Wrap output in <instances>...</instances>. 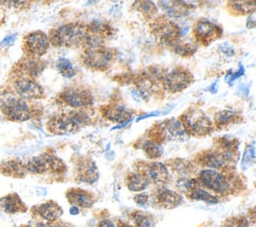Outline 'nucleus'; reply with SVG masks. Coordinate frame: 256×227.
Segmentation results:
<instances>
[{"instance_id":"nucleus-1","label":"nucleus","mask_w":256,"mask_h":227,"mask_svg":"<svg viewBox=\"0 0 256 227\" xmlns=\"http://www.w3.org/2000/svg\"><path fill=\"white\" fill-rule=\"evenodd\" d=\"M197 180L200 185L223 196L230 195L241 187V180L232 173H229L228 170L203 169L198 173Z\"/></svg>"},{"instance_id":"nucleus-2","label":"nucleus","mask_w":256,"mask_h":227,"mask_svg":"<svg viewBox=\"0 0 256 227\" xmlns=\"http://www.w3.org/2000/svg\"><path fill=\"white\" fill-rule=\"evenodd\" d=\"M86 37V26L80 23H68L51 31L48 38L54 46L77 48L85 45Z\"/></svg>"},{"instance_id":"nucleus-3","label":"nucleus","mask_w":256,"mask_h":227,"mask_svg":"<svg viewBox=\"0 0 256 227\" xmlns=\"http://www.w3.org/2000/svg\"><path fill=\"white\" fill-rule=\"evenodd\" d=\"M149 136L151 141L158 145L163 141H185L189 138L183 124L179 119H166L150 129Z\"/></svg>"},{"instance_id":"nucleus-4","label":"nucleus","mask_w":256,"mask_h":227,"mask_svg":"<svg viewBox=\"0 0 256 227\" xmlns=\"http://www.w3.org/2000/svg\"><path fill=\"white\" fill-rule=\"evenodd\" d=\"M189 135L203 137L209 135L214 125L208 116L198 108H189L179 119Z\"/></svg>"},{"instance_id":"nucleus-5","label":"nucleus","mask_w":256,"mask_h":227,"mask_svg":"<svg viewBox=\"0 0 256 227\" xmlns=\"http://www.w3.org/2000/svg\"><path fill=\"white\" fill-rule=\"evenodd\" d=\"M114 58V50L105 46L86 47L81 54V60L83 64L91 70L98 71H104L108 69Z\"/></svg>"},{"instance_id":"nucleus-6","label":"nucleus","mask_w":256,"mask_h":227,"mask_svg":"<svg viewBox=\"0 0 256 227\" xmlns=\"http://www.w3.org/2000/svg\"><path fill=\"white\" fill-rule=\"evenodd\" d=\"M151 33L164 45L171 46L181 37V28L166 16L155 18L150 24Z\"/></svg>"},{"instance_id":"nucleus-7","label":"nucleus","mask_w":256,"mask_h":227,"mask_svg":"<svg viewBox=\"0 0 256 227\" xmlns=\"http://www.w3.org/2000/svg\"><path fill=\"white\" fill-rule=\"evenodd\" d=\"M192 82V73L188 69L178 66L168 72H165L160 83L165 90L171 93H177L186 89Z\"/></svg>"},{"instance_id":"nucleus-8","label":"nucleus","mask_w":256,"mask_h":227,"mask_svg":"<svg viewBox=\"0 0 256 227\" xmlns=\"http://www.w3.org/2000/svg\"><path fill=\"white\" fill-rule=\"evenodd\" d=\"M135 168L137 172L144 176L149 184L162 187L169 181V171L163 163L138 161L135 164Z\"/></svg>"},{"instance_id":"nucleus-9","label":"nucleus","mask_w":256,"mask_h":227,"mask_svg":"<svg viewBox=\"0 0 256 227\" xmlns=\"http://www.w3.org/2000/svg\"><path fill=\"white\" fill-rule=\"evenodd\" d=\"M196 163L206 169L225 171L235 162V155L225 154L218 150H205L196 156Z\"/></svg>"},{"instance_id":"nucleus-10","label":"nucleus","mask_w":256,"mask_h":227,"mask_svg":"<svg viewBox=\"0 0 256 227\" xmlns=\"http://www.w3.org/2000/svg\"><path fill=\"white\" fill-rule=\"evenodd\" d=\"M59 99L65 105L76 109L86 108L93 103L91 92L84 86H70L65 88L59 94Z\"/></svg>"},{"instance_id":"nucleus-11","label":"nucleus","mask_w":256,"mask_h":227,"mask_svg":"<svg viewBox=\"0 0 256 227\" xmlns=\"http://www.w3.org/2000/svg\"><path fill=\"white\" fill-rule=\"evenodd\" d=\"M193 35L196 43L203 46H208L213 41L219 39L222 36V28L207 19H199L193 26Z\"/></svg>"},{"instance_id":"nucleus-12","label":"nucleus","mask_w":256,"mask_h":227,"mask_svg":"<svg viewBox=\"0 0 256 227\" xmlns=\"http://www.w3.org/2000/svg\"><path fill=\"white\" fill-rule=\"evenodd\" d=\"M50 41L48 36L42 31L29 33L24 40V47L30 57H40L49 49Z\"/></svg>"},{"instance_id":"nucleus-13","label":"nucleus","mask_w":256,"mask_h":227,"mask_svg":"<svg viewBox=\"0 0 256 227\" xmlns=\"http://www.w3.org/2000/svg\"><path fill=\"white\" fill-rule=\"evenodd\" d=\"M79 129L70 113L52 116L47 122V130L55 135L71 134Z\"/></svg>"},{"instance_id":"nucleus-14","label":"nucleus","mask_w":256,"mask_h":227,"mask_svg":"<svg viewBox=\"0 0 256 227\" xmlns=\"http://www.w3.org/2000/svg\"><path fill=\"white\" fill-rule=\"evenodd\" d=\"M4 115L12 121L23 122L30 118V109L28 104L20 98L13 96L1 108Z\"/></svg>"},{"instance_id":"nucleus-15","label":"nucleus","mask_w":256,"mask_h":227,"mask_svg":"<svg viewBox=\"0 0 256 227\" xmlns=\"http://www.w3.org/2000/svg\"><path fill=\"white\" fill-rule=\"evenodd\" d=\"M99 178L98 168L95 162L88 158H80L75 165V180L76 182H82L87 184L95 183Z\"/></svg>"},{"instance_id":"nucleus-16","label":"nucleus","mask_w":256,"mask_h":227,"mask_svg":"<svg viewBox=\"0 0 256 227\" xmlns=\"http://www.w3.org/2000/svg\"><path fill=\"white\" fill-rule=\"evenodd\" d=\"M15 92L22 98L39 99L44 96L43 88L30 77H21L14 83Z\"/></svg>"},{"instance_id":"nucleus-17","label":"nucleus","mask_w":256,"mask_h":227,"mask_svg":"<svg viewBox=\"0 0 256 227\" xmlns=\"http://www.w3.org/2000/svg\"><path fill=\"white\" fill-rule=\"evenodd\" d=\"M100 109H101L102 115L106 119L114 123H119V126H116L113 129L122 127L125 123L129 122L132 118L131 111L119 104H108V105L102 106Z\"/></svg>"},{"instance_id":"nucleus-18","label":"nucleus","mask_w":256,"mask_h":227,"mask_svg":"<svg viewBox=\"0 0 256 227\" xmlns=\"http://www.w3.org/2000/svg\"><path fill=\"white\" fill-rule=\"evenodd\" d=\"M32 212L36 216L47 221L48 223H54L63 214L61 206L58 203L51 200L34 206L32 208Z\"/></svg>"},{"instance_id":"nucleus-19","label":"nucleus","mask_w":256,"mask_h":227,"mask_svg":"<svg viewBox=\"0 0 256 227\" xmlns=\"http://www.w3.org/2000/svg\"><path fill=\"white\" fill-rule=\"evenodd\" d=\"M66 198L73 207L80 208H91L95 203V197L92 193L80 189L70 188L66 192Z\"/></svg>"},{"instance_id":"nucleus-20","label":"nucleus","mask_w":256,"mask_h":227,"mask_svg":"<svg viewBox=\"0 0 256 227\" xmlns=\"http://www.w3.org/2000/svg\"><path fill=\"white\" fill-rule=\"evenodd\" d=\"M154 201L160 208L173 209L183 202V197L176 191L160 188L154 195Z\"/></svg>"},{"instance_id":"nucleus-21","label":"nucleus","mask_w":256,"mask_h":227,"mask_svg":"<svg viewBox=\"0 0 256 227\" xmlns=\"http://www.w3.org/2000/svg\"><path fill=\"white\" fill-rule=\"evenodd\" d=\"M0 209L8 214H16L25 212L27 207L16 193H12L0 198Z\"/></svg>"},{"instance_id":"nucleus-22","label":"nucleus","mask_w":256,"mask_h":227,"mask_svg":"<svg viewBox=\"0 0 256 227\" xmlns=\"http://www.w3.org/2000/svg\"><path fill=\"white\" fill-rule=\"evenodd\" d=\"M159 5L168 16L173 18L183 17L188 14L190 9L194 8L193 5H187V2L183 1H160Z\"/></svg>"},{"instance_id":"nucleus-23","label":"nucleus","mask_w":256,"mask_h":227,"mask_svg":"<svg viewBox=\"0 0 256 227\" xmlns=\"http://www.w3.org/2000/svg\"><path fill=\"white\" fill-rule=\"evenodd\" d=\"M242 116L233 110L224 109L218 111L214 115V124L217 129H222L231 124H236L241 122Z\"/></svg>"},{"instance_id":"nucleus-24","label":"nucleus","mask_w":256,"mask_h":227,"mask_svg":"<svg viewBox=\"0 0 256 227\" xmlns=\"http://www.w3.org/2000/svg\"><path fill=\"white\" fill-rule=\"evenodd\" d=\"M26 172L32 174H44L49 172V164L47 160V154H42L40 156H34L30 158L24 164Z\"/></svg>"},{"instance_id":"nucleus-25","label":"nucleus","mask_w":256,"mask_h":227,"mask_svg":"<svg viewBox=\"0 0 256 227\" xmlns=\"http://www.w3.org/2000/svg\"><path fill=\"white\" fill-rule=\"evenodd\" d=\"M0 172L4 175L15 178H21L26 174L24 164L19 160L4 161L0 164Z\"/></svg>"},{"instance_id":"nucleus-26","label":"nucleus","mask_w":256,"mask_h":227,"mask_svg":"<svg viewBox=\"0 0 256 227\" xmlns=\"http://www.w3.org/2000/svg\"><path fill=\"white\" fill-rule=\"evenodd\" d=\"M216 150L230 155H235L237 153V149L239 146L238 139L231 136H221L214 140Z\"/></svg>"},{"instance_id":"nucleus-27","label":"nucleus","mask_w":256,"mask_h":227,"mask_svg":"<svg viewBox=\"0 0 256 227\" xmlns=\"http://www.w3.org/2000/svg\"><path fill=\"white\" fill-rule=\"evenodd\" d=\"M125 183H126L127 188L130 191H134V192L142 191V190L146 189L147 186L149 185L148 181L144 178V176L137 171L129 172L126 175Z\"/></svg>"},{"instance_id":"nucleus-28","label":"nucleus","mask_w":256,"mask_h":227,"mask_svg":"<svg viewBox=\"0 0 256 227\" xmlns=\"http://www.w3.org/2000/svg\"><path fill=\"white\" fill-rule=\"evenodd\" d=\"M171 50L182 57H190L197 50V44L191 41H182L178 39L171 46Z\"/></svg>"},{"instance_id":"nucleus-29","label":"nucleus","mask_w":256,"mask_h":227,"mask_svg":"<svg viewBox=\"0 0 256 227\" xmlns=\"http://www.w3.org/2000/svg\"><path fill=\"white\" fill-rule=\"evenodd\" d=\"M133 227H155V221L151 214L143 211H134L130 214Z\"/></svg>"},{"instance_id":"nucleus-30","label":"nucleus","mask_w":256,"mask_h":227,"mask_svg":"<svg viewBox=\"0 0 256 227\" xmlns=\"http://www.w3.org/2000/svg\"><path fill=\"white\" fill-rule=\"evenodd\" d=\"M21 67L23 71L28 75L27 77H30V78L37 76L44 69V65L40 60L30 56L29 58H27L25 61L22 62Z\"/></svg>"},{"instance_id":"nucleus-31","label":"nucleus","mask_w":256,"mask_h":227,"mask_svg":"<svg viewBox=\"0 0 256 227\" xmlns=\"http://www.w3.org/2000/svg\"><path fill=\"white\" fill-rule=\"evenodd\" d=\"M186 195L191 200L204 201V202L210 203V204H215V203L219 202V198L217 196H215V195L211 194L210 192L202 189L201 187H198V188L190 191Z\"/></svg>"},{"instance_id":"nucleus-32","label":"nucleus","mask_w":256,"mask_h":227,"mask_svg":"<svg viewBox=\"0 0 256 227\" xmlns=\"http://www.w3.org/2000/svg\"><path fill=\"white\" fill-rule=\"evenodd\" d=\"M167 164H169L173 171L182 175H187L191 173V171H193V164L188 160L172 159L169 160V162L167 161Z\"/></svg>"},{"instance_id":"nucleus-33","label":"nucleus","mask_w":256,"mask_h":227,"mask_svg":"<svg viewBox=\"0 0 256 227\" xmlns=\"http://www.w3.org/2000/svg\"><path fill=\"white\" fill-rule=\"evenodd\" d=\"M142 149L146 156L150 159H157L162 155V149L160 145L151 140H145L142 143Z\"/></svg>"},{"instance_id":"nucleus-34","label":"nucleus","mask_w":256,"mask_h":227,"mask_svg":"<svg viewBox=\"0 0 256 227\" xmlns=\"http://www.w3.org/2000/svg\"><path fill=\"white\" fill-rule=\"evenodd\" d=\"M176 186L177 188L184 192L185 194L189 193L190 191L200 187V183L199 181L197 180V178H187V177H181L177 180L176 182Z\"/></svg>"},{"instance_id":"nucleus-35","label":"nucleus","mask_w":256,"mask_h":227,"mask_svg":"<svg viewBox=\"0 0 256 227\" xmlns=\"http://www.w3.org/2000/svg\"><path fill=\"white\" fill-rule=\"evenodd\" d=\"M229 3L237 13L242 15L253 13L256 7L255 1H231Z\"/></svg>"},{"instance_id":"nucleus-36","label":"nucleus","mask_w":256,"mask_h":227,"mask_svg":"<svg viewBox=\"0 0 256 227\" xmlns=\"http://www.w3.org/2000/svg\"><path fill=\"white\" fill-rule=\"evenodd\" d=\"M56 67L59 73L66 78H71L76 74V69L74 68L72 63L66 58H60L57 61Z\"/></svg>"},{"instance_id":"nucleus-37","label":"nucleus","mask_w":256,"mask_h":227,"mask_svg":"<svg viewBox=\"0 0 256 227\" xmlns=\"http://www.w3.org/2000/svg\"><path fill=\"white\" fill-rule=\"evenodd\" d=\"M134 7L146 18L152 17L155 13H157L156 5L151 1H136L134 2Z\"/></svg>"},{"instance_id":"nucleus-38","label":"nucleus","mask_w":256,"mask_h":227,"mask_svg":"<svg viewBox=\"0 0 256 227\" xmlns=\"http://www.w3.org/2000/svg\"><path fill=\"white\" fill-rule=\"evenodd\" d=\"M222 227H249V220L244 216H233L227 218Z\"/></svg>"},{"instance_id":"nucleus-39","label":"nucleus","mask_w":256,"mask_h":227,"mask_svg":"<svg viewBox=\"0 0 256 227\" xmlns=\"http://www.w3.org/2000/svg\"><path fill=\"white\" fill-rule=\"evenodd\" d=\"M254 160V146L253 143L251 145H248L245 149L244 152V157H243V164L246 162L247 165H249L251 162Z\"/></svg>"},{"instance_id":"nucleus-40","label":"nucleus","mask_w":256,"mask_h":227,"mask_svg":"<svg viewBox=\"0 0 256 227\" xmlns=\"http://www.w3.org/2000/svg\"><path fill=\"white\" fill-rule=\"evenodd\" d=\"M243 74H244V68H243V66H242L241 64H239V69H238L236 72H231V71H229V72L227 73L225 79H226V81H227L228 83H231V82H233L235 79H237L238 77L242 76Z\"/></svg>"},{"instance_id":"nucleus-41","label":"nucleus","mask_w":256,"mask_h":227,"mask_svg":"<svg viewBox=\"0 0 256 227\" xmlns=\"http://www.w3.org/2000/svg\"><path fill=\"white\" fill-rule=\"evenodd\" d=\"M14 95L5 89H0V109L8 102L9 99H11Z\"/></svg>"},{"instance_id":"nucleus-42","label":"nucleus","mask_w":256,"mask_h":227,"mask_svg":"<svg viewBox=\"0 0 256 227\" xmlns=\"http://www.w3.org/2000/svg\"><path fill=\"white\" fill-rule=\"evenodd\" d=\"M134 201L140 206H144L148 203L149 201V195L146 193H140L134 196Z\"/></svg>"},{"instance_id":"nucleus-43","label":"nucleus","mask_w":256,"mask_h":227,"mask_svg":"<svg viewBox=\"0 0 256 227\" xmlns=\"http://www.w3.org/2000/svg\"><path fill=\"white\" fill-rule=\"evenodd\" d=\"M220 49L222 50L223 53H225V54L228 55V56H232V55L234 54L233 48H232L231 46H229L228 44H222L221 47H220Z\"/></svg>"},{"instance_id":"nucleus-44","label":"nucleus","mask_w":256,"mask_h":227,"mask_svg":"<svg viewBox=\"0 0 256 227\" xmlns=\"http://www.w3.org/2000/svg\"><path fill=\"white\" fill-rule=\"evenodd\" d=\"M97 227H115V225H114V223H113L111 220H109V219H103V220H101V221L98 223Z\"/></svg>"},{"instance_id":"nucleus-45","label":"nucleus","mask_w":256,"mask_h":227,"mask_svg":"<svg viewBox=\"0 0 256 227\" xmlns=\"http://www.w3.org/2000/svg\"><path fill=\"white\" fill-rule=\"evenodd\" d=\"M247 28H254L255 27V21H254V12L251 13L247 19Z\"/></svg>"},{"instance_id":"nucleus-46","label":"nucleus","mask_w":256,"mask_h":227,"mask_svg":"<svg viewBox=\"0 0 256 227\" xmlns=\"http://www.w3.org/2000/svg\"><path fill=\"white\" fill-rule=\"evenodd\" d=\"M160 114H162V112H160V111L150 112V113H148V114H146V115H143L142 117L138 118V119H137V121H139V120H141V119H144V118H147V117H149V116H156V115H160Z\"/></svg>"},{"instance_id":"nucleus-47","label":"nucleus","mask_w":256,"mask_h":227,"mask_svg":"<svg viewBox=\"0 0 256 227\" xmlns=\"http://www.w3.org/2000/svg\"><path fill=\"white\" fill-rule=\"evenodd\" d=\"M116 227H133V226H131V225L125 223V222H121V221H120V222H118V224H117Z\"/></svg>"},{"instance_id":"nucleus-48","label":"nucleus","mask_w":256,"mask_h":227,"mask_svg":"<svg viewBox=\"0 0 256 227\" xmlns=\"http://www.w3.org/2000/svg\"><path fill=\"white\" fill-rule=\"evenodd\" d=\"M23 227H29V226H23Z\"/></svg>"}]
</instances>
